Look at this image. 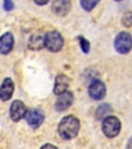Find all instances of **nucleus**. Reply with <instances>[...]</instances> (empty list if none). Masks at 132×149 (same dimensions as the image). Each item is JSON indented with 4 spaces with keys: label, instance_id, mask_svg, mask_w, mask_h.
Wrapping results in <instances>:
<instances>
[{
    "label": "nucleus",
    "instance_id": "nucleus-1",
    "mask_svg": "<svg viewBox=\"0 0 132 149\" xmlns=\"http://www.w3.org/2000/svg\"><path fill=\"white\" fill-rule=\"evenodd\" d=\"M81 128L79 120L73 115H67L61 119L58 125V133L63 140H71L77 136Z\"/></svg>",
    "mask_w": 132,
    "mask_h": 149
},
{
    "label": "nucleus",
    "instance_id": "nucleus-2",
    "mask_svg": "<svg viewBox=\"0 0 132 149\" xmlns=\"http://www.w3.org/2000/svg\"><path fill=\"white\" fill-rule=\"evenodd\" d=\"M44 45L50 52L56 53L62 50L64 46V38L58 31H49L44 37Z\"/></svg>",
    "mask_w": 132,
    "mask_h": 149
},
{
    "label": "nucleus",
    "instance_id": "nucleus-3",
    "mask_svg": "<svg viewBox=\"0 0 132 149\" xmlns=\"http://www.w3.org/2000/svg\"><path fill=\"white\" fill-rule=\"evenodd\" d=\"M121 130V121L116 116L107 115L102 121V132L107 138H115Z\"/></svg>",
    "mask_w": 132,
    "mask_h": 149
},
{
    "label": "nucleus",
    "instance_id": "nucleus-4",
    "mask_svg": "<svg viewBox=\"0 0 132 149\" xmlns=\"http://www.w3.org/2000/svg\"><path fill=\"white\" fill-rule=\"evenodd\" d=\"M115 49L120 54H127L132 49V36L128 32H120L115 38Z\"/></svg>",
    "mask_w": 132,
    "mask_h": 149
},
{
    "label": "nucleus",
    "instance_id": "nucleus-5",
    "mask_svg": "<svg viewBox=\"0 0 132 149\" xmlns=\"http://www.w3.org/2000/svg\"><path fill=\"white\" fill-rule=\"evenodd\" d=\"M89 96L94 100H101L106 94L104 83L98 79L93 80L89 85Z\"/></svg>",
    "mask_w": 132,
    "mask_h": 149
},
{
    "label": "nucleus",
    "instance_id": "nucleus-6",
    "mask_svg": "<svg viewBox=\"0 0 132 149\" xmlns=\"http://www.w3.org/2000/svg\"><path fill=\"white\" fill-rule=\"evenodd\" d=\"M24 118L26 119L29 126H31L32 128H38L44 122V114L39 109H31L27 110Z\"/></svg>",
    "mask_w": 132,
    "mask_h": 149
},
{
    "label": "nucleus",
    "instance_id": "nucleus-7",
    "mask_svg": "<svg viewBox=\"0 0 132 149\" xmlns=\"http://www.w3.org/2000/svg\"><path fill=\"white\" fill-rule=\"evenodd\" d=\"M74 95L73 93L69 90H66L64 92L59 94V97L55 104V109L58 112H63L67 110L70 106L73 104Z\"/></svg>",
    "mask_w": 132,
    "mask_h": 149
},
{
    "label": "nucleus",
    "instance_id": "nucleus-8",
    "mask_svg": "<svg viewBox=\"0 0 132 149\" xmlns=\"http://www.w3.org/2000/svg\"><path fill=\"white\" fill-rule=\"evenodd\" d=\"M26 112H27V108H26L25 104L21 100H15L10 105V109H9V116L14 121H20L22 118H24Z\"/></svg>",
    "mask_w": 132,
    "mask_h": 149
},
{
    "label": "nucleus",
    "instance_id": "nucleus-9",
    "mask_svg": "<svg viewBox=\"0 0 132 149\" xmlns=\"http://www.w3.org/2000/svg\"><path fill=\"white\" fill-rule=\"evenodd\" d=\"M71 8L70 0H53L52 1V10L59 17H64L69 13Z\"/></svg>",
    "mask_w": 132,
    "mask_h": 149
},
{
    "label": "nucleus",
    "instance_id": "nucleus-10",
    "mask_svg": "<svg viewBox=\"0 0 132 149\" xmlns=\"http://www.w3.org/2000/svg\"><path fill=\"white\" fill-rule=\"evenodd\" d=\"M14 81L10 78H5L1 84V86H0V100L3 102L10 100L12 94H14Z\"/></svg>",
    "mask_w": 132,
    "mask_h": 149
},
{
    "label": "nucleus",
    "instance_id": "nucleus-11",
    "mask_svg": "<svg viewBox=\"0 0 132 149\" xmlns=\"http://www.w3.org/2000/svg\"><path fill=\"white\" fill-rule=\"evenodd\" d=\"M15 38L12 32H5L0 36V53L6 55L12 52L14 48Z\"/></svg>",
    "mask_w": 132,
    "mask_h": 149
},
{
    "label": "nucleus",
    "instance_id": "nucleus-12",
    "mask_svg": "<svg viewBox=\"0 0 132 149\" xmlns=\"http://www.w3.org/2000/svg\"><path fill=\"white\" fill-rule=\"evenodd\" d=\"M70 85V79L63 74H58L55 79V85H54V93L59 95L60 93L64 92L68 89Z\"/></svg>",
    "mask_w": 132,
    "mask_h": 149
},
{
    "label": "nucleus",
    "instance_id": "nucleus-13",
    "mask_svg": "<svg viewBox=\"0 0 132 149\" xmlns=\"http://www.w3.org/2000/svg\"><path fill=\"white\" fill-rule=\"evenodd\" d=\"M28 47L31 50H40L44 47V37L41 35H32L28 42Z\"/></svg>",
    "mask_w": 132,
    "mask_h": 149
},
{
    "label": "nucleus",
    "instance_id": "nucleus-14",
    "mask_svg": "<svg viewBox=\"0 0 132 149\" xmlns=\"http://www.w3.org/2000/svg\"><path fill=\"white\" fill-rule=\"evenodd\" d=\"M113 111L111 109V106L109 104H102L96 110V118L97 119H102L106 117L107 115H109Z\"/></svg>",
    "mask_w": 132,
    "mask_h": 149
},
{
    "label": "nucleus",
    "instance_id": "nucleus-15",
    "mask_svg": "<svg viewBox=\"0 0 132 149\" xmlns=\"http://www.w3.org/2000/svg\"><path fill=\"white\" fill-rule=\"evenodd\" d=\"M100 0H81V5L86 12H91Z\"/></svg>",
    "mask_w": 132,
    "mask_h": 149
},
{
    "label": "nucleus",
    "instance_id": "nucleus-16",
    "mask_svg": "<svg viewBox=\"0 0 132 149\" xmlns=\"http://www.w3.org/2000/svg\"><path fill=\"white\" fill-rule=\"evenodd\" d=\"M77 40H79V46H81V49L82 51L84 52V53H89V50H90V42H89L88 40H86L84 36H82V35H79V36H77Z\"/></svg>",
    "mask_w": 132,
    "mask_h": 149
},
{
    "label": "nucleus",
    "instance_id": "nucleus-17",
    "mask_svg": "<svg viewBox=\"0 0 132 149\" xmlns=\"http://www.w3.org/2000/svg\"><path fill=\"white\" fill-rule=\"evenodd\" d=\"M3 7L6 12H10L14 8V2L12 0H3Z\"/></svg>",
    "mask_w": 132,
    "mask_h": 149
},
{
    "label": "nucleus",
    "instance_id": "nucleus-18",
    "mask_svg": "<svg viewBox=\"0 0 132 149\" xmlns=\"http://www.w3.org/2000/svg\"><path fill=\"white\" fill-rule=\"evenodd\" d=\"M50 0H34V2L37 5H46V3H49Z\"/></svg>",
    "mask_w": 132,
    "mask_h": 149
},
{
    "label": "nucleus",
    "instance_id": "nucleus-19",
    "mask_svg": "<svg viewBox=\"0 0 132 149\" xmlns=\"http://www.w3.org/2000/svg\"><path fill=\"white\" fill-rule=\"evenodd\" d=\"M41 148H57V147L52 144H46V145H44V146H41Z\"/></svg>",
    "mask_w": 132,
    "mask_h": 149
},
{
    "label": "nucleus",
    "instance_id": "nucleus-20",
    "mask_svg": "<svg viewBox=\"0 0 132 149\" xmlns=\"http://www.w3.org/2000/svg\"><path fill=\"white\" fill-rule=\"evenodd\" d=\"M127 147L128 149H132V137L129 139V141H128V144H127Z\"/></svg>",
    "mask_w": 132,
    "mask_h": 149
},
{
    "label": "nucleus",
    "instance_id": "nucleus-21",
    "mask_svg": "<svg viewBox=\"0 0 132 149\" xmlns=\"http://www.w3.org/2000/svg\"><path fill=\"white\" fill-rule=\"evenodd\" d=\"M115 1H118V2H119V1H122V0H115Z\"/></svg>",
    "mask_w": 132,
    "mask_h": 149
}]
</instances>
